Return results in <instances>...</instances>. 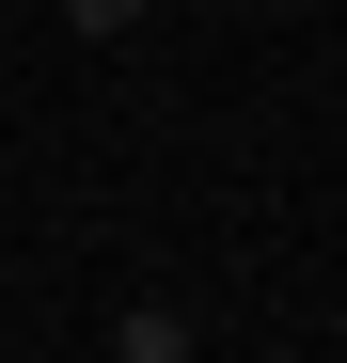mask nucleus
<instances>
[{"mask_svg":"<svg viewBox=\"0 0 347 363\" xmlns=\"http://www.w3.org/2000/svg\"><path fill=\"white\" fill-rule=\"evenodd\" d=\"M110 363H190V316H174V300H127V332H110Z\"/></svg>","mask_w":347,"mask_h":363,"instance_id":"1","label":"nucleus"},{"mask_svg":"<svg viewBox=\"0 0 347 363\" xmlns=\"http://www.w3.org/2000/svg\"><path fill=\"white\" fill-rule=\"evenodd\" d=\"M158 0H64V32H142Z\"/></svg>","mask_w":347,"mask_h":363,"instance_id":"2","label":"nucleus"}]
</instances>
